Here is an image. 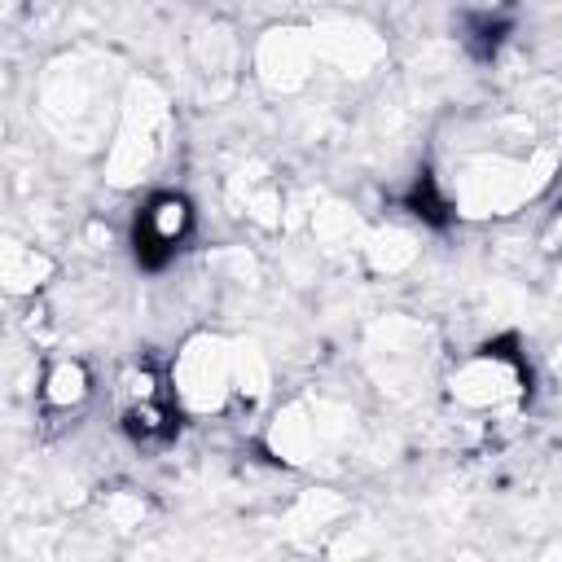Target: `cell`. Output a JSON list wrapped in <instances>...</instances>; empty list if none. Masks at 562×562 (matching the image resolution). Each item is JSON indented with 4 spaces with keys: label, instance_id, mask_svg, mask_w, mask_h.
Segmentation results:
<instances>
[{
    "label": "cell",
    "instance_id": "obj_1",
    "mask_svg": "<svg viewBox=\"0 0 562 562\" xmlns=\"http://www.w3.org/2000/svg\"><path fill=\"white\" fill-rule=\"evenodd\" d=\"M448 395L452 404L470 408V413H514L518 400L527 395V369L514 351H501V347H483L474 356H465L452 378H448Z\"/></svg>",
    "mask_w": 562,
    "mask_h": 562
},
{
    "label": "cell",
    "instance_id": "obj_2",
    "mask_svg": "<svg viewBox=\"0 0 562 562\" xmlns=\"http://www.w3.org/2000/svg\"><path fill=\"white\" fill-rule=\"evenodd\" d=\"M171 382H176V395L184 408L215 413L237 391V351L211 334L189 338L171 364Z\"/></svg>",
    "mask_w": 562,
    "mask_h": 562
},
{
    "label": "cell",
    "instance_id": "obj_3",
    "mask_svg": "<svg viewBox=\"0 0 562 562\" xmlns=\"http://www.w3.org/2000/svg\"><path fill=\"white\" fill-rule=\"evenodd\" d=\"M193 228V206L180 193H154L136 215V255L145 263H167Z\"/></svg>",
    "mask_w": 562,
    "mask_h": 562
},
{
    "label": "cell",
    "instance_id": "obj_4",
    "mask_svg": "<svg viewBox=\"0 0 562 562\" xmlns=\"http://www.w3.org/2000/svg\"><path fill=\"white\" fill-rule=\"evenodd\" d=\"M88 395H92V373L75 356L53 360L44 369V378H40V404H44V413H75V408L88 404Z\"/></svg>",
    "mask_w": 562,
    "mask_h": 562
},
{
    "label": "cell",
    "instance_id": "obj_5",
    "mask_svg": "<svg viewBox=\"0 0 562 562\" xmlns=\"http://www.w3.org/2000/svg\"><path fill=\"white\" fill-rule=\"evenodd\" d=\"M0 272H4V285L13 294H35L44 285V277L53 272L48 255H40L35 246H22V241H9L4 246V259H0Z\"/></svg>",
    "mask_w": 562,
    "mask_h": 562
},
{
    "label": "cell",
    "instance_id": "obj_6",
    "mask_svg": "<svg viewBox=\"0 0 562 562\" xmlns=\"http://www.w3.org/2000/svg\"><path fill=\"white\" fill-rule=\"evenodd\" d=\"M119 417H123V430L136 439V443H162L167 435H171V417H176V408H171V400H145V404H132V408H119Z\"/></svg>",
    "mask_w": 562,
    "mask_h": 562
},
{
    "label": "cell",
    "instance_id": "obj_7",
    "mask_svg": "<svg viewBox=\"0 0 562 562\" xmlns=\"http://www.w3.org/2000/svg\"><path fill=\"white\" fill-rule=\"evenodd\" d=\"M114 400H119V408H132V404H145V400H167V386H162L154 364L136 360L114 378Z\"/></svg>",
    "mask_w": 562,
    "mask_h": 562
}]
</instances>
